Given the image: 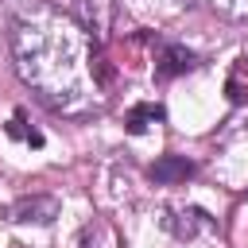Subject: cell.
<instances>
[{
  "label": "cell",
  "instance_id": "30bf717a",
  "mask_svg": "<svg viewBox=\"0 0 248 248\" xmlns=\"http://www.w3.org/2000/svg\"><path fill=\"white\" fill-rule=\"evenodd\" d=\"M105 240H108V229L105 225H93V229H85L81 248H105Z\"/></svg>",
  "mask_w": 248,
  "mask_h": 248
},
{
  "label": "cell",
  "instance_id": "8992f818",
  "mask_svg": "<svg viewBox=\"0 0 248 248\" xmlns=\"http://www.w3.org/2000/svg\"><path fill=\"white\" fill-rule=\"evenodd\" d=\"M167 112H163V105H155V101H147V105H136L132 112H128V132L132 136H140V132H147L151 124H159Z\"/></svg>",
  "mask_w": 248,
  "mask_h": 248
},
{
  "label": "cell",
  "instance_id": "ba28073f",
  "mask_svg": "<svg viewBox=\"0 0 248 248\" xmlns=\"http://www.w3.org/2000/svg\"><path fill=\"white\" fill-rule=\"evenodd\" d=\"M205 4L225 19H248V0H205Z\"/></svg>",
  "mask_w": 248,
  "mask_h": 248
},
{
  "label": "cell",
  "instance_id": "5b68a950",
  "mask_svg": "<svg viewBox=\"0 0 248 248\" xmlns=\"http://www.w3.org/2000/svg\"><path fill=\"white\" fill-rule=\"evenodd\" d=\"M190 174H194V163H190V159H182V155H163V159H155V163H151V182H159V186L186 182Z\"/></svg>",
  "mask_w": 248,
  "mask_h": 248
},
{
  "label": "cell",
  "instance_id": "6da1fadb",
  "mask_svg": "<svg viewBox=\"0 0 248 248\" xmlns=\"http://www.w3.org/2000/svg\"><path fill=\"white\" fill-rule=\"evenodd\" d=\"M16 70L39 93L43 105L66 116H85L97 108V97L108 81L89 35L54 8H31L16 19L12 31Z\"/></svg>",
  "mask_w": 248,
  "mask_h": 248
},
{
  "label": "cell",
  "instance_id": "277c9868",
  "mask_svg": "<svg viewBox=\"0 0 248 248\" xmlns=\"http://www.w3.org/2000/svg\"><path fill=\"white\" fill-rule=\"evenodd\" d=\"M12 217H16V221H39V225H46V221H54V217H58V202H54V198H46V194L19 198V202L12 205Z\"/></svg>",
  "mask_w": 248,
  "mask_h": 248
},
{
  "label": "cell",
  "instance_id": "52a82bcc",
  "mask_svg": "<svg viewBox=\"0 0 248 248\" xmlns=\"http://www.w3.org/2000/svg\"><path fill=\"white\" fill-rule=\"evenodd\" d=\"M178 213H182L186 221H167V225L174 229V236H194V232H198V225H205V229H209V221H205V213H202V209H178Z\"/></svg>",
  "mask_w": 248,
  "mask_h": 248
},
{
  "label": "cell",
  "instance_id": "9c48e42d",
  "mask_svg": "<svg viewBox=\"0 0 248 248\" xmlns=\"http://www.w3.org/2000/svg\"><path fill=\"white\" fill-rule=\"evenodd\" d=\"M8 132H12V136H19V140H27L31 147H39V143H43V136H39L35 128H27V120H23V112H16V116H12V124H8Z\"/></svg>",
  "mask_w": 248,
  "mask_h": 248
},
{
  "label": "cell",
  "instance_id": "7a4b0ae2",
  "mask_svg": "<svg viewBox=\"0 0 248 248\" xmlns=\"http://www.w3.org/2000/svg\"><path fill=\"white\" fill-rule=\"evenodd\" d=\"M112 19H116V4L112 0H78L74 4V23L89 35L93 46H101L112 31Z\"/></svg>",
  "mask_w": 248,
  "mask_h": 248
},
{
  "label": "cell",
  "instance_id": "3957f363",
  "mask_svg": "<svg viewBox=\"0 0 248 248\" xmlns=\"http://www.w3.org/2000/svg\"><path fill=\"white\" fill-rule=\"evenodd\" d=\"M198 66V54H190L186 46H178V43H167L163 50H159V62H155V78L159 81H167V78H178V74H190Z\"/></svg>",
  "mask_w": 248,
  "mask_h": 248
}]
</instances>
